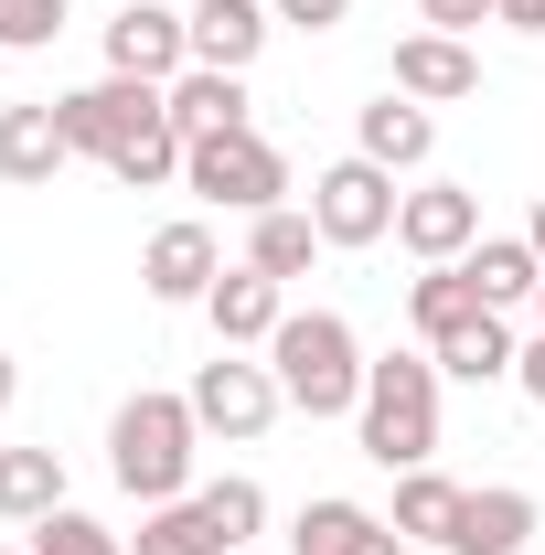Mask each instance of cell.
Returning <instances> with one entry per match:
<instances>
[{
	"instance_id": "6da1fadb",
	"label": "cell",
	"mask_w": 545,
	"mask_h": 555,
	"mask_svg": "<svg viewBox=\"0 0 545 555\" xmlns=\"http://www.w3.org/2000/svg\"><path fill=\"white\" fill-rule=\"evenodd\" d=\"M54 118H65L75 160H107V182H129V193L182 182V129H172V96H161V86H139V75H97V86L54 96Z\"/></svg>"
},
{
	"instance_id": "7a4b0ae2",
	"label": "cell",
	"mask_w": 545,
	"mask_h": 555,
	"mask_svg": "<svg viewBox=\"0 0 545 555\" xmlns=\"http://www.w3.org/2000/svg\"><path fill=\"white\" fill-rule=\"evenodd\" d=\"M193 449H204L193 396L139 385L129 406L107 416V470H118V491H129L139 513H150V502H193Z\"/></svg>"
},
{
	"instance_id": "3957f363",
	"label": "cell",
	"mask_w": 545,
	"mask_h": 555,
	"mask_svg": "<svg viewBox=\"0 0 545 555\" xmlns=\"http://www.w3.org/2000/svg\"><path fill=\"white\" fill-rule=\"evenodd\" d=\"M353 449H364L375 470H428V460H439V363H428V352H385V363H364Z\"/></svg>"
},
{
	"instance_id": "277c9868",
	"label": "cell",
	"mask_w": 545,
	"mask_h": 555,
	"mask_svg": "<svg viewBox=\"0 0 545 555\" xmlns=\"http://www.w3.org/2000/svg\"><path fill=\"white\" fill-rule=\"evenodd\" d=\"M268 374L300 416H353L364 406V343L342 310H289L268 332Z\"/></svg>"
},
{
	"instance_id": "5b68a950",
	"label": "cell",
	"mask_w": 545,
	"mask_h": 555,
	"mask_svg": "<svg viewBox=\"0 0 545 555\" xmlns=\"http://www.w3.org/2000/svg\"><path fill=\"white\" fill-rule=\"evenodd\" d=\"M182 193H204L225 214H268L289 204V160L257 129H214V139H182Z\"/></svg>"
},
{
	"instance_id": "8992f818",
	"label": "cell",
	"mask_w": 545,
	"mask_h": 555,
	"mask_svg": "<svg viewBox=\"0 0 545 555\" xmlns=\"http://www.w3.org/2000/svg\"><path fill=\"white\" fill-rule=\"evenodd\" d=\"M182 396H193V427H204V438H236V449H246V438H268L278 406H289L268 363H246V352H225V343H214V363H193V385H182Z\"/></svg>"
},
{
	"instance_id": "52a82bcc",
	"label": "cell",
	"mask_w": 545,
	"mask_h": 555,
	"mask_svg": "<svg viewBox=\"0 0 545 555\" xmlns=\"http://www.w3.org/2000/svg\"><path fill=\"white\" fill-rule=\"evenodd\" d=\"M396 204H407L396 171H375L364 150L332 160V171L310 182V224H321V246H385V235H396Z\"/></svg>"
},
{
	"instance_id": "ba28073f",
	"label": "cell",
	"mask_w": 545,
	"mask_h": 555,
	"mask_svg": "<svg viewBox=\"0 0 545 555\" xmlns=\"http://www.w3.org/2000/svg\"><path fill=\"white\" fill-rule=\"evenodd\" d=\"M396 246H407L417 268L471 257V246H481V193H471V182H417L407 204H396Z\"/></svg>"
},
{
	"instance_id": "9c48e42d",
	"label": "cell",
	"mask_w": 545,
	"mask_h": 555,
	"mask_svg": "<svg viewBox=\"0 0 545 555\" xmlns=\"http://www.w3.org/2000/svg\"><path fill=\"white\" fill-rule=\"evenodd\" d=\"M107 75H139V86L193 75V22H182V11H161V0H129V11L107 22Z\"/></svg>"
},
{
	"instance_id": "30bf717a",
	"label": "cell",
	"mask_w": 545,
	"mask_h": 555,
	"mask_svg": "<svg viewBox=\"0 0 545 555\" xmlns=\"http://www.w3.org/2000/svg\"><path fill=\"white\" fill-rule=\"evenodd\" d=\"M214 278H225V257H214V224H193V214H182V224H161V235H150V257H139V288H150L161 310H204Z\"/></svg>"
},
{
	"instance_id": "8fae6325",
	"label": "cell",
	"mask_w": 545,
	"mask_h": 555,
	"mask_svg": "<svg viewBox=\"0 0 545 555\" xmlns=\"http://www.w3.org/2000/svg\"><path fill=\"white\" fill-rule=\"evenodd\" d=\"M204 321H214V343H225V352H268V332L289 321V288L257 278V268H225L204 288Z\"/></svg>"
},
{
	"instance_id": "7c38bea8",
	"label": "cell",
	"mask_w": 545,
	"mask_h": 555,
	"mask_svg": "<svg viewBox=\"0 0 545 555\" xmlns=\"http://www.w3.org/2000/svg\"><path fill=\"white\" fill-rule=\"evenodd\" d=\"M289 555H407V534H396L385 513H364V502L321 491V502H300V524H289Z\"/></svg>"
},
{
	"instance_id": "4fadbf2b",
	"label": "cell",
	"mask_w": 545,
	"mask_h": 555,
	"mask_svg": "<svg viewBox=\"0 0 545 555\" xmlns=\"http://www.w3.org/2000/svg\"><path fill=\"white\" fill-rule=\"evenodd\" d=\"M396 96L460 107V96H481V54L460 43V33H407V43H396Z\"/></svg>"
},
{
	"instance_id": "5bb4252c",
	"label": "cell",
	"mask_w": 545,
	"mask_h": 555,
	"mask_svg": "<svg viewBox=\"0 0 545 555\" xmlns=\"http://www.w3.org/2000/svg\"><path fill=\"white\" fill-rule=\"evenodd\" d=\"M182 22H193V65H214V75H246L268 54V33H278L268 0H193Z\"/></svg>"
},
{
	"instance_id": "9a60e30c",
	"label": "cell",
	"mask_w": 545,
	"mask_h": 555,
	"mask_svg": "<svg viewBox=\"0 0 545 555\" xmlns=\"http://www.w3.org/2000/svg\"><path fill=\"white\" fill-rule=\"evenodd\" d=\"M524 545H535V491L492 481V491H460V524L439 555H524Z\"/></svg>"
},
{
	"instance_id": "2e32d148",
	"label": "cell",
	"mask_w": 545,
	"mask_h": 555,
	"mask_svg": "<svg viewBox=\"0 0 545 555\" xmlns=\"http://www.w3.org/2000/svg\"><path fill=\"white\" fill-rule=\"evenodd\" d=\"M353 150H364L375 171H428V150H439V118H428L417 96H396V86H385V96L353 118Z\"/></svg>"
},
{
	"instance_id": "e0dca14e",
	"label": "cell",
	"mask_w": 545,
	"mask_h": 555,
	"mask_svg": "<svg viewBox=\"0 0 545 555\" xmlns=\"http://www.w3.org/2000/svg\"><path fill=\"white\" fill-rule=\"evenodd\" d=\"M75 160L65 118H54V96H33V107H0V182H54Z\"/></svg>"
},
{
	"instance_id": "ac0fdd59",
	"label": "cell",
	"mask_w": 545,
	"mask_h": 555,
	"mask_svg": "<svg viewBox=\"0 0 545 555\" xmlns=\"http://www.w3.org/2000/svg\"><path fill=\"white\" fill-rule=\"evenodd\" d=\"M514 321H503V310H471V321H460V332H439V343H428V363H439V374H460V385H503V374H514Z\"/></svg>"
},
{
	"instance_id": "d6986e66",
	"label": "cell",
	"mask_w": 545,
	"mask_h": 555,
	"mask_svg": "<svg viewBox=\"0 0 545 555\" xmlns=\"http://www.w3.org/2000/svg\"><path fill=\"white\" fill-rule=\"evenodd\" d=\"M161 96H172V129H182V139L257 129V118H246V75H214V65H193V75H172Z\"/></svg>"
},
{
	"instance_id": "ffe728a7",
	"label": "cell",
	"mask_w": 545,
	"mask_h": 555,
	"mask_svg": "<svg viewBox=\"0 0 545 555\" xmlns=\"http://www.w3.org/2000/svg\"><path fill=\"white\" fill-rule=\"evenodd\" d=\"M310 257H321V224H310V204H268L257 214V235H246V268L257 278H310Z\"/></svg>"
},
{
	"instance_id": "44dd1931",
	"label": "cell",
	"mask_w": 545,
	"mask_h": 555,
	"mask_svg": "<svg viewBox=\"0 0 545 555\" xmlns=\"http://www.w3.org/2000/svg\"><path fill=\"white\" fill-rule=\"evenodd\" d=\"M43 513H65V460L54 449H0V524H43Z\"/></svg>"
},
{
	"instance_id": "7402d4cb",
	"label": "cell",
	"mask_w": 545,
	"mask_h": 555,
	"mask_svg": "<svg viewBox=\"0 0 545 555\" xmlns=\"http://www.w3.org/2000/svg\"><path fill=\"white\" fill-rule=\"evenodd\" d=\"M460 268H471V288L492 299V310H524V299L545 288V257L524 246V235H481V246L460 257Z\"/></svg>"
},
{
	"instance_id": "603a6c76",
	"label": "cell",
	"mask_w": 545,
	"mask_h": 555,
	"mask_svg": "<svg viewBox=\"0 0 545 555\" xmlns=\"http://www.w3.org/2000/svg\"><path fill=\"white\" fill-rule=\"evenodd\" d=\"M193 513L214 524V545H225V555L268 534V491L246 481V470H214V481H193Z\"/></svg>"
},
{
	"instance_id": "cb8c5ba5",
	"label": "cell",
	"mask_w": 545,
	"mask_h": 555,
	"mask_svg": "<svg viewBox=\"0 0 545 555\" xmlns=\"http://www.w3.org/2000/svg\"><path fill=\"white\" fill-rule=\"evenodd\" d=\"M471 310H492V299L471 288V268H460V257H449V268H417V278H407V321L428 332V343H439V332H460Z\"/></svg>"
},
{
	"instance_id": "d4e9b609",
	"label": "cell",
	"mask_w": 545,
	"mask_h": 555,
	"mask_svg": "<svg viewBox=\"0 0 545 555\" xmlns=\"http://www.w3.org/2000/svg\"><path fill=\"white\" fill-rule=\"evenodd\" d=\"M407 545H449V524H460V481H439V470H396V513H385Z\"/></svg>"
},
{
	"instance_id": "484cf974",
	"label": "cell",
	"mask_w": 545,
	"mask_h": 555,
	"mask_svg": "<svg viewBox=\"0 0 545 555\" xmlns=\"http://www.w3.org/2000/svg\"><path fill=\"white\" fill-rule=\"evenodd\" d=\"M129 555H225V545H214V524L193 513V502H150V513H139V545H129Z\"/></svg>"
},
{
	"instance_id": "4316f807",
	"label": "cell",
	"mask_w": 545,
	"mask_h": 555,
	"mask_svg": "<svg viewBox=\"0 0 545 555\" xmlns=\"http://www.w3.org/2000/svg\"><path fill=\"white\" fill-rule=\"evenodd\" d=\"M33 555H129L118 545V534H107V524H97V513H43V524H33Z\"/></svg>"
},
{
	"instance_id": "83f0119b",
	"label": "cell",
	"mask_w": 545,
	"mask_h": 555,
	"mask_svg": "<svg viewBox=\"0 0 545 555\" xmlns=\"http://www.w3.org/2000/svg\"><path fill=\"white\" fill-rule=\"evenodd\" d=\"M65 33V0H0V54H43Z\"/></svg>"
},
{
	"instance_id": "f1b7e54d",
	"label": "cell",
	"mask_w": 545,
	"mask_h": 555,
	"mask_svg": "<svg viewBox=\"0 0 545 555\" xmlns=\"http://www.w3.org/2000/svg\"><path fill=\"white\" fill-rule=\"evenodd\" d=\"M417 22H428V33H460V43H471L481 22H492V0H417Z\"/></svg>"
},
{
	"instance_id": "f546056e",
	"label": "cell",
	"mask_w": 545,
	"mask_h": 555,
	"mask_svg": "<svg viewBox=\"0 0 545 555\" xmlns=\"http://www.w3.org/2000/svg\"><path fill=\"white\" fill-rule=\"evenodd\" d=\"M268 11H278V22H300V33H332L353 0H268Z\"/></svg>"
},
{
	"instance_id": "4dcf8cb0",
	"label": "cell",
	"mask_w": 545,
	"mask_h": 555,
	"mask_svg": "<svg viewBox=\"0 0 545 555\" xmlns=\"http://www.w3.org/2000/svg\"><path fill=\"white\" fill-rule=\"evenodd\" d=\"M514 385H524V396H535V406H545V332H535V343H524V352H514Z\"/></svg>"
},
{
	"instance_id": "1f68e13d",
	"label": "cell",
	"mask_w": 545,
	"mask_h": 555,
	"mask_svg": "<svg viewBox=\"0 0 545 555\" xmlns=\"http://www.w3.org/2000/svg\"><path fill=\"white\" fill-rule=\"evenodd\" d=\"M492 22H514V33H545V0H492Z\"/></svg>"
},
{
	"instance_id": "d6a6232c",
	"label": "cell",
	"mask_w": 545,
	"mask_h": 555,
	"mask_svg": "<svg viewBox=\"0 0 545 555\" xmlns=\"http://www.w3.org/2000/svg\"><path fill=\"white\" fill-rule=\"evenodd\" d=\"M11 396H22V363H11V352H0V416H11Z\"/></svg>"
},
{
	"instance_id": "836d02e7",
	"label": "cell",
	"mask_w": 545,
	"mask_h": 555,
	"mask_svg": "<svg viewBox=\"0 0 545 555\" xmlns=\"http://www.w3.org/2000/svg\"><path fill=\"white\" fill-rule=\"evenodd\" d=\"M524 246H535V257H545V193H535V214H524Z\"/></svg>"
},
{
	"instance_id": "e575fe53",
	"label": "cell",
	"mask_w": 545,
	"mask_h": 555,
	"mask_svg": "<svg viewBox=\"0 0 545 555\" xmlns=\"http://www.w3.org/2000/svg\"><path fill=\"white\" fill-rule=\"evenodd\" d=\"M535 332H545V288H535Z\"/></svg>"
},
{
	"instance_id": "d590c367",
	"label": "cell",
	"mask_w": 545,
	"mask_h": 555,
	"mask_svg": "<svg viewBox=\"0 0 545 555\" xmlns=\"http://www.w3.org/2000/svg\"><path fill=\"white\" fill-rule=\"evenodd\" d=\"M0 555H33V545H0Z\"/></svg>"
},
{
	"instance_id": "8d00e7d4",
	"label": "cell",
	"mask_w": 545,
	"mask_h": 555,
	"mask_svg": "<svg viewBox=\"0 0 545 555\" xmlns=\"http://www.w3.org/2000/svg\"><path fill=\"white\" fill-rule=\"evenodd\" d=\"M236 555H257V545H236Z\"/></svg>"
}]
</instances>
